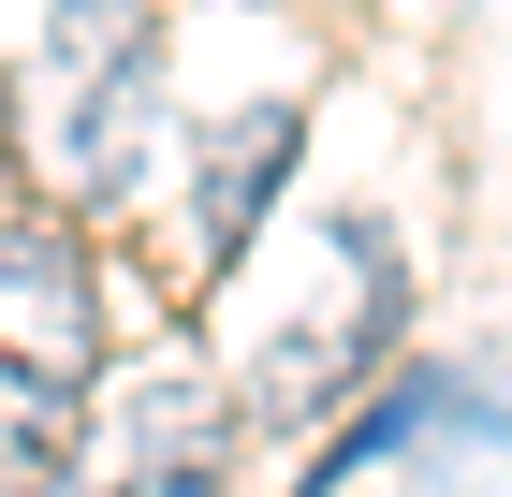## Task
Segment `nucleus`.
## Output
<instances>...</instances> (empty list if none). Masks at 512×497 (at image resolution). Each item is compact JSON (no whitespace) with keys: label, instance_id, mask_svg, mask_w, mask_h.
Masks as SVG:
<instances>
[{"label":"nucleus","instance_id":"1","mask_svg":"<svg viewBox=\"0 0 512 497\" xmlns=\"http://www.w3.org/2000/svg\"><path fill=\"white\" fill-rule=\"evenodd\" d=\"M147 117H161V30L147 0H59L30 44V161L59 205H118L147 176Z\"/></svg>","mask_w":512,"mask_h":497},{"label":"nucleus","instance_id":"2","mask_svg":"<svg viewBox=\"0 0 512 497\" xmlns=\"http://www.w3.org/2000/svg\"><path fill=\"white\" fill-rule=\"evenodd\" d=\"M103 395V264L59 205L0 220V454H59Z\"/></svg>","mask_w":512,"mask_h":497},{"label":"nucleus","instance_id":"3","mask_svg":"<svg viewBox=\"0 0 512 497\" xmlns=\"http://www.w3.org/2000/svg\"><path fill=\"white\" fill-rule=\"evenodd\" d=\"M220 439H235L220 381H205V366H147V381L103 410L74 497H205V483H220Z\"/></svg>","mask_w":512,"mask_h":497},{"label":"nucleus","instance_id":"4","mask_svg":"<svg viewBox=\"0 0 512 497\" xmlns=\"http://www.w3.org/2000/svg\"><path fill=\"white\" fill-rule=\"evenodd\" d=\"M278 176H293V103L220 117V147L191 161V249H176V264H191V278H235V249H249V220H264Z\"/></svg>","mask_w":512,"mask_h":497}]
</instances>
